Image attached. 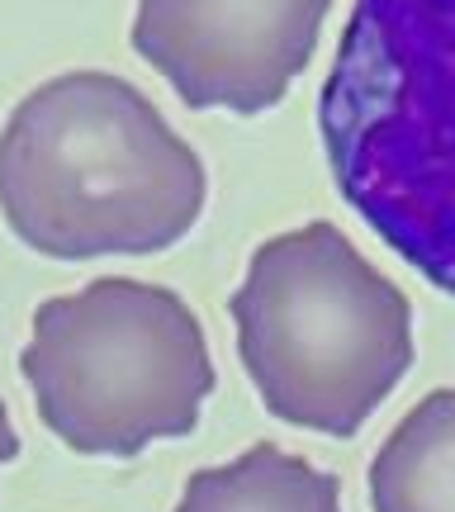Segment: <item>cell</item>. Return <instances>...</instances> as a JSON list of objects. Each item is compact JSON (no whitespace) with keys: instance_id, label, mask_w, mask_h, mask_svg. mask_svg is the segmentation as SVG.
Instances as JSON below:
<instances>
[{"instance_id":"obj_1","label":"cell","mask_w":455,"mask_h":512,"mask_svg":"<svg viewBox=\"0 0 455 512\" xmlns=\"http://www.w3.org/2000/svg\"><path fill=\"white\" fill-rule=\"evenodd\" d=\"M209 171L162 110L114 72H62L0 128V214L53 261L152 256L190 238Z\"/></svg>"},{"instance_id":"obj_2","label":"cell","mask_w":455,"mask_h":512,"mask_svg":"<svg viewBox=\"0 0 455 512\" xmlns=\"http://www.w3.org/2000/svg\"><path fill=\"white\" fill-rule=\"evenodd\" d=\"M318 133L342 200L455 294V0H356Z\"/></svg>"},{"instance_id":"obj_3","label":"cell","mask_w":455,"mask_h":512,"mask_svg":"<svg viewBox=\"0 0 455 512\" xmlns=\"http://www.w3.org/2000/svg\"><path fill=\"white\" fill-rule=\"evenodd\" d=\"M228 313L266 413L323 437H356L418 356L408 294L328 219L261 242Z\"/></svg>"},{"instance_id":"obj_4","label":"cell","mask_w":455,"mask_h":512,"mask_svg":"<svg viewBox=\"0 0 455 512\" xmlns=\"http://www.w3.org/2000/svg\"><path fill=\"white\" fill-rule=\"evenodd\" d=\"M19 370L38 422L76 456L133 460L152 441L190 437L214 394L200 313L128 275L38 304Z\"/></svg>"},{"instance_id":"obj_5","label":"cell","mask_w":455,"mask_h":512,"mask_svg":"<svg viewBox=\"0 0 455 512\" xmlns=\"http://www.w3.org/2000/svg\"><path fill=\"white\" fill-rule=\"evenodd\" d=\"M332 0H138L133 53L190 110L266 114L304 76Z\"/></svg>"},{"instance_id":"obj_6","label":"cell","mask_w":455,"mask_h":512,"mask_svg":"<svg viewBox=\"0 0 455 512\" xmlns=\"http://www.w3.org/2000/svg\"><path fill=\"white\" fill-rule=\"evenodd\" d=\"M375 512H455V389H432L370 460Z\"/></svg>"},{"instance_id":"obj_7","label":"cell","mask_w":455,"mask_h":512,"mask_svg":"<svg viewBox=\"0 0 455 512\" xmlns=\"http://www.w3.org/2000/svg\"><path fill=\"white\" fill-rule=\"evenodd\" d=\"M176 512H342L337 475L271 441L185 479Z\"/></svg>"},{"instance_id":"obj_8","label":"cell","mask_w":455,"mask_h":512,"mask_svg":"<svg viewBox=\"0 0 455 512\" xmlns=\"http://www.w3.org/2000/svg\"><path fill=\"white\" fill-rule=\"evenodd\" d=\"M15 456H19V432L10 422V413H5V403H0V465H10Z\"/></svg>"}]
</instances>
